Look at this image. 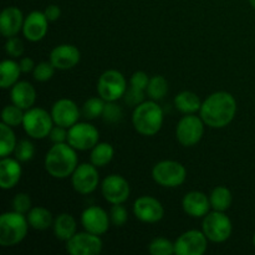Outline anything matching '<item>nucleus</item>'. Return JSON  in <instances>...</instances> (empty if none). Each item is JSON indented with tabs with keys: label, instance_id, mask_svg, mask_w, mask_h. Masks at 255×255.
Here are the masks:
<instances>
[{
	"label": "nucleus",
	"instance_id": "15",
	"mask_svg": "<svg viewBox=\"0 0 255 255\" xmlns=\"http://www.w3.org/2000/svg\"><path fill=\"white\" fill-rule=\"evenodd\" d=\"M133 214L143 223H157L164 217V208L154 197L142 196L134 201Z\"/></svg>",
	"mask_w": 255,
	"mask_h": 255
},
{
	"label": "nucleus",
	"instance_id": "29",
	"mask_svg": "<svg viewBox=\"0 0 255 255\" xmlns=\"http://www.w3.org/2000/svg\"><path fill=\"white\" fill-rule=\"evenodd\" d=\"M209 201H211V206L213 211L226 212L231 208L232 201H233V196L229 188L224 186H218L212 191L211 196H209Z\"/></svg>",
	"mask_w": 255,
	"mask_h": 255
},
{
	"label": "nucleus",
	"instance_id": "18",
	"mask_svg": "<svg viewBox=\"0 0 255 255\" xmlns=\"http://www.w3.org/2000/svg\"><path fill=\"white\" fill-rule=\"evenodd\" d=\"M49 20L44 11H34L29 12L24 20V26H22V34L25 39L31 42H37L44 39L49 30Z\"/></svg>",
	"mask_w": 255,
	"mask_h": 255
},
{
	"label": "nucleus",
	"instance_id": "33",
	"mask_svg": "<svg viewBox=\"0 0 255 255\" xmlns=\"http://www.w3.org/2000/svg\"><path fill=\"white\" fill-rule=\"evenodd\" d=\"M24 110L17 107L16 105H7L2 109L1 112V122L9 125L11 127H17L22 125V120H24Z\"/></svg>",
	"mask_w": 255,
	"mask_h": 255
},
{
	"label": "nucleus",
	"instance_id": "26",
	"mask_svg": "<svg viewBox=\"0 0 255 255\" xmlns=\"http://www.w3.org/2000/svg\"><path fill=\"white\" fill-rule=\"evenodd\" d=\"M174 106L184 115L196 114L201 110L202 101L197 94L192 91H182L174 97Z\"/></svg>",
	"mask_w": 255,
	"mask_h": 255
},
{
	"label": "nucleus",
	"instance_id": "17",
	"mask_svg": "<svg viewBox=\"0 0 255 255\" xmlns=\"http://www.w3.org/2000/svg\"><path fill=\"white\" fill-rule=\"evenodd\" d=\"M51 116L55 125L70 128L79 122L80 109L72 100L60 99L52 105Z\"/></svg>",
	"mask_w": 255,
	"mask_h": 255
},
{
	"label": "nucleus",
	"instance_id": "38",
	"mask_svg": "<svg viewBox=\"0 0 255 255\" xmlns=\"http://www.w3.org/2000/svg\"><path fill=\"white\" fill-rule=\"evenodd\" d=\"M110 221L115 227H122L128 221L127 209L122 204H112L110 209Z\"/></svg>",
	"mask_w": 255,
	"mask_h": 255
},
{
	"label": "nucleus",
	"instance_id": "27",
	"mask_svg": "<svg viewBox=\"0 0 255 255\" xmlns=\"http://www.w3.org/2000/svg\"><path fill=\"white\" fill-rule=\"evenodd\" d=\"M20 69L19 62L6 59L0 64V86L1 89H10L19 81Z\"/></svg>",
	"mask_w": 255,
	"mask_h": 255
},
{
	"label": "nucleus",
	"instance_id": "1",
	"mask_svg": "<svg viewBox=\"0 0 255 255\" xmlns=\"http://www.w3.org/2000/svg\"><path fill=\"white\" fill-rule=\"evenodd\" d=\"M237 114V101L227 91H217L209 95L199 110L202 120L212 128H223L234 120Z\"/></svg>",
	"mask_w": 255,
	"mask_h": 255
},
{
	"label": "nucleus",
	"instance_id": "43",
	"mask_svg": "<svg viewBox=\"0 0 255 255\" xmlns=\"http://www.w3.org/2000/svg\"><path fill=\"white\" fill-rule=\"evenodd\" d=\"M67 131H69V128L54 125L49 134L50 141L52 143H64V142H67Z\"/></svg>",
	"mask_w": 255,
	"mask_h": 255
},
{
	"label": "nucleus",
	"instance_id": "24",
	"mask_svg": "<svg viewBox=\"0 0 255 255\" xmlns=\"http://www.w3.org/2000/svg\"><path fill=\"white\" fill-rule=\"evenodd\" d=\"M76 228V221L69 213L59 214L54 219V224H52V229H54V234L56 237V239L65 242V243L77 233Z\"/></svg>",
	"mask_w": 255,
	"mask_h": 255
},
{
	"label": "nucleus",
	"instance_id": "46",
	"mask_svg": "<svg viewBox=\"0 0 255 255\" xmlns=\"http://www.w3.org/2000/svg\"><path fill=\"white\" fill-rule=\"evenodd\" d=\"M249 2H251L252 7H253V9H255V0H249Z\"/></svg>",
	"mask_w": 255,
	"mask_h": 255
},
{
	"label": "nucleus",
	"instance_id": "47",
	"mask_svg": "<svg viewBox=\"0 0 255 255\" xmlns=\"http://www.w3.org/2000/svg\"><path fill=\"white\" fill-rule=\"evenodd\" d=\"M253 243H254V247H255V234H254V237H253Z\"/></svg>",
	"mask_w": 255,
	"mask_h": 255
},
{
	"label": "nucleus",
	"instance_id": "11",
	"mask_svg": "<svg viewBox=\"0 0 255 255\" xmlns=\"http://www.w3.org/2000/svg\"><path fill=\"white\" fill-rule=\"evenodd\" d=\"M208 248V238L203 231H187L174 242V253L177 255H203Z\"/></svg>",
	"mask_w": 255,
	"mask_h": 255
},
{
	"label": "nucleus",
	"instance_id": "14",
	"mask_svg": "<svg viewBox=\"0 0 255 255\" xmlns=\"http://www.w3.org/2000/svg\"><path fill=\"white\" fill-rule=\"evenodd\" d=\"M101 192L109 203L124 204L128 199L131 187L125 177L120 174H110L102 181Z\"/></svg>",
	"mask_w": 255,
	"mask_h": 255
},
{
	"label": "nucleus",
	"instance_id": "6",
	"mask_svg": "<svg viewBox=\"0 0 255 255\" xmlns=\"http://www.w3.org/2000/svg\"><path fill=\"white\" fill-rule=\"evenodd\" d=\"M54 125L51 114L41 107H31L25 111L22 127L31 138L41 139L49 137Z\"/></svg>",
	"mask_w": 255,
	"mask_h": 255
},
{
	"label": "nucleus",
	"instance_id": "2",
	"mask_svg": "<svg viewBox=\"0 0 255 255\" xmlns=\"http://www.w3.org/2000/svg\"><path fill=\"white\" fill-rule=\"evenodd\" d=\"M79 166L76 149L67 142L54 143L45 156V169L51 177L65 179L71 176Z\"/></svg>",
	"mask_w": 255,
	"mask_h": 255
},
{
	"label": "nucleus",
	"instance_id": "22",
	"mask_svg": "<svg viewBox=\"0 0 255 255\" xmlns=\"http://www.w3.org/2000/svg\"><path fill=\"white\" fill-rule=\"evenodd\" d=\"M22 169L20 161L10 157H2L0 161V188L7 191L19 183Z\"/></svg>",
	"mask_w": 255,
	"mask_h": 255
},
{
	"label": "nucleus",
	"instance_id": "37",
	"mask_svg": "<svg viewBox=\"0 0 255 255\" xmlns=\"http://www.w3.org/2000/svg\"><path fill=\"white\" fill-rule=\"evenodd\" d=\"M55 66L51 64V62L42 61L39 62L37 65H35V69L32 71V75H34V79L39 82H46L49 80L52 79L55 74Z\"/></svg>",
	"mask_w": 255,
	"mask_h": 255
},
{
	"label": "nucleus",
	"instance_id": "23",
	"mask_svg": "<svg viewBox=\"0 0 255 255\" xmlns=\"http://www.w3.org/2000/svg\"><path fill=\"white\" fill-rule=\"evenodd\" d=\"M10 99L14 105L24 111L31 109L36 101V91L27 81H17L10 90Z\"/></svg>",
	"mask_w": 255,
	"mask_h": 255
},
{
	"label": "nucleus",
	"instance_id": "32",
	"mask_svg": "<svg viewBox=\"0 0 255 255\" xmlns=\"http://www.w3.org/2000/svg\"><path fill=\"white\" fill-rule=\"evenodd\" d=\"M105 105H106V101L102 97H91L82 106V116L86 120H95L102 116Z\"/></svg>",
	"mask_w": 255,
	"mask_h": 255
},
{
	"label": "nucleus",
	"instance_id": "12",
	"mask_svg": "<svg viewBox=\"0 0 255 255\" xmlns=\"http://www.w3.org/2000/svg\"><path fill=\"white\" fill-rule=\"evenodd\" d=\"M104 243L100 236L90 232L76 233L66 242V252L71 255H97L102 252Z\"/></svg>",
	"mask_w": 255,
	"mask_h": 255
},
{
	"label": "nucleus",
	"instance_id": "4",
	"mask_svg": "<svg viewBox=\"0 0 255 255\" xmlns=\"http://www.w3.org/2000/svg\"><path fill=\"white\" fill-rule=\"evenodd\" d=\"M29 222L25 214L5 212L0 216V246L14 247L21 243L29 231Z\"/></svg>",
	"mask_w": 255,
	"mask_h": 255
},
{
	"label": "nucleus",
	"instance_id": "25",
	"mask_svg": "<svg viewBox=\"0 0 255 255\" xmlns=\"http://www.w3.org/2000/svg\"><path fill=\"white\" fill-rule=\"evenodd\" d=\"M30 227L36 231H46L54 224L51 212L45 207H32L26 214Z\"/></svg>",
	"mask_w": 255,
	"mask_h": 255
},
{
	"label": "nucleus",
	"instance_id": "36",
	"mask_svg": "<svg viewBox=\"0 0 255 255\" xmlns=\"http://www.w3.org/2000/svg\"><path fill=\"white\" fill-rule=\"evenodd\" d=\"M122 116H124V111H122L121 107L116 104V101L106 102L104 112H102V116H101L105 122L115 125L117 124V122L121 121Z\"/></svg>",
	"mask_w": 255,
	"mask_h": 255
},
{
	"label": "nucleus",
	"instance_id": "21",
	"mask_svg": "<svg viewBox=\"0 0 255 255\" xmlns=\"http://www.w3.org/2000/svg\"><path fill=\"white\" fill-rule=\"evenodd\" d=\"M24 15L22 11L16 6L5 7L0 15V31L2 36L11 37L16 36L20 31H22L24 26Z\"/></svg>",
	"mask_w": 255,
	"mask_h": 255
},
{
	"label": "nucleus",
	"instance_id": "39",
	"mask_svg": "<svg viewBox=\"0 0 255 255\" xmlns=\"http://www.w3.org/2000/svg\"><path fill=\"white\" fill-rule=\"evenodd\" d=\"M31 198L26 193H17L12 199V211L17 213L27 214L31 209Z\"/></svg>",
	"mask_w": 255,
	"mask_h": 255
},
{
	"label": "nucleus",
	"instance_id": "16",
	"mask_svg": "<svg viewBox=\"0 0 255 255\" xmlns=\"http://www.w3.org/2000/svg\"><path fill=\"white\" fill-rule=\"evenodd\" d=\"M110 214L99 206H91L81 214V224L86 232L102 236L110 228Z\"/></svg>",
	"mask_w": 255,
	"mask_h": 255
},
{
	"label": "nucleus",
	"instance_id": "41",
	"mask_svg": "<svg viewBox=\"0 0 255 255\" xmlns=\"http://www.w3.org/2000/svg\"><path fill=\"white\" fill-rule=\"evenodd\" d=\"M147 92L144 90H139L136 89V87H132L129 86V89H127L126 94H125L124 99L125 102L129 106H138L139 104L144 102V97H146Z\"/></svg>",
	"mask_w": 255,
	"mask_h": 255
},
{
	"label": "nucleus",
	"instance_id": "20",
	"mask_svg": "<svg viewBox=\"0 0 255 255\" xmlns=\"http://www.w3.org/2000/svg\"><path fill=\"white\" fill-rule=\"evenodd\" d=\"M182 207L184 213L192 218H204L212 208L209 197L199 191L188 192L182 199Z\"/></svg>",
	"mask_w": 255,
	"mask_h": 255
},
{
	"label": "nucleus",
	"instance_id": "42",
	"mask_svg": "<svg viewBox=\"0 0 255 255\" xmlns=\"http://www.w3.org/2000/svg\"><path fill=\"white\" fill-rule=\"evenodd\" d=\"M149 77L144 71H136L132 74L131 80H129V86L136 87V89L144 90L146 91L148 86Z\"/></svg>",
	"mask_w": 255,
	"mask_h": 255
},
{
	"label": "nucleus",
	"instance_id": "28",
	"mask_svg": "<svg viewBox=\"0 0 255 255\" xmlns=\"http://www.w3.org/2000/svg\"><path fill=\"white\" fill-rule=\"evenodd\" d=\"M115 149L112 144L107 142H99L94 148L91 149L90 154V161L92 164L99 168V167H105L114 159Z\"/></svg>",
	"mask_w": 255,
	"mask_h": 255
},
{
	"label": "nucleus",
	"instance_id": "31",
	"mask_svg": "<svg viewBox=\"0 0 255 255\" xmlns=\"http://www.w3.org/2000/svg\"><path fill=\"white\" fill-rule=\"evenodd\" d=\"M169 85L168 81L162 75H154L149 79L148 86H147V96L153 101H159L168 94Z\"/></svg>",
	"mask_w": 255,
	"mask_h": 255
},
{
	"label": "nucleus",
	"instance_id": "9",
	"mask_svg": "<svg viewBox=\"0 0 255 255\" xmlns=\"http://www.w3.org/2000/svg\"><path fill=\"white\" fill-rule=\"evenodd\" d=\"M204 121L196 114L182 117L176 126V138L182 146L192 147L199 143L204 134Z\"/></svg>",
	"mask_w": 255,
	"mask_h": 255
},
{
	"label": "nucleus",
	"instance_id": "44",
	"mask_svg": "<svg viewBox=\"0 0 255 255\" xmlns=\"http://www.w3.org/2000/svg\"><path fill=\"white\" fill-rule=\"evenodd\" d=\"M44 12L50 22L56 21V20L61 16V9L55 4H51L49 5V6H46V9L44 10Z\"/></svg>",
	"mask_w": 255,
	"mask_h": 255
},
{
	"label": "nucleus",
	"instance_id": "19",
	"mask_svg": "<svg viewBox=\"0 0 255 255\" xmlns=\"http://www.w3.org/2000/svg\"><path fill=\"white\" fill-rule=\"evenodd\" d=\"M81 60V52L75 45L61 44L50 52V62L56 70H70Z\"/></svg>",
	"mask_w": 255,
	"mask_h": 255
},
{
	"label": "nucleus",
	"instance_id": "40",
	"mask_svg": "<svg viewBox=\"0 0 255 255\" xmlns=\"http://www.w3.org/2000/svg\"><path fill=\"white\" fill-rule=\"evenodd\" d=\"M5 51L11 57H20L24 54V42L17 36L7 37L5 42Z\"/></svg>",
	"mask_w": 255,
	"mask_h": 255
},
{
	"label": "nucleus",
	"instance_id": "45",
	"mask_svg": "<svg viewBox=\"0 0 255 255\" xmlns=\"http://www.w3.org/2000/svg\"><path fill=\"white\" fill-rule=\"evenodd\" d=\"M19 65H20V69H21V72H24V74L34 71L35 69L34 60L30 59V57H22V59L20 60Z\"/></svg>",
	"mask_w": 255,
	"mask_h": 255
},
{
	"label": "nucleus",
	"instance_id": "10",
	"mask_svg": "<svg viewBox=\"0 0 255 255\" xmlns=\"http://www.w3.org/2000/svg\"><path fill=\"white\" fill-rule=\"evenodd\" d=\"M100 142V132L94 125L77 122L67 131V143L76 151H89Z\"/></svg>",
	"mask_w": 255,
	"mask_h": 255
},
{
	"label": "nucleus",
	"instance_id": "5",
	"mask_svg": "<svg viewBox=\"0 0 255 255\" xmlns=\"http://www.w3.org/2000/svg\"><path fill=\"white\" fill-rule=\"evenodd\" d=\"M152 178L164 188H176L182 186L187 178V169L181 162L164 159L152 168Z\"/></svg>",
	"mask_w": 255,
	"mask_h": 255
},
{
	"label": "nucleus",
	"instance_id": "35",
	"mask_svg": "<svg viewBox=\"0 0 255 255\" xmlns=\"http://www.w3.org/2000/svg\"><path fill=\"white\" fill-rule=\"evenodd\" d=\"M15 158L20 162H29L35 156V146L29 139H21L16 143L14 149Z\"/></svg>",
	"mask_w": 255,
	"mask_h": 255
},
{
	"label": "nucleus",
	"instance_id": "13",
	"mask_svg": "<svg viewBox=\"0 0 255 255\" xmlns=\"http://www.w3.org/2000/svg\"><path fill=\"white\" fill-rule=\"evenodd\" d=\"M71 183L80 194H90L96 191L100 183L97 167L92 163H81L71 174Z\"/></svg>",
	"mask_w": 255,
	"mask_h": 255
},
{
	"label": "nucleus",
	"instance_id": "7",
	"mask_svg": "<svg viewBox=\"0 0 255 255\" xmlns=\"http://www.w3.org/2000/svg\"><path fill=\"white\" fill-rule=\"evenodd\" d=\"M202 231L209 242L223 243L228 241L233 232V224L224 212H209L203 218Z\"/></svg>",
	"mask_w": 255,
	"mask_h": 255
},
{
	"label": "nucleus",
	"instance_id": "34",
	"mask_svg": "<svg viewBox=\"0 0 255 255\" xmlns=\"http://www.w3.org/2000/svg\"><path fill=\"white\" fill-rule=\"evenodd\" d=\"M148 252L152 255H171L174 253V243L169 239L158 237L148 244Z\"/></svg>",
	"mask_w": 255,
	"mask_h": 255
},
{
	"label": "nucleus",
	"instance_id": "8",
	"mask_svg": "<svg viewBox=\"0 0 255 255\" xmlns=\"http://www.w3.org/2000/svg\"><path fill=\"white\" fill-rule=\"evenodd\" d=\"M127 91V81L117 70H107L97 81V94L106 102L119 101Z\"/></svg>",
	"mask_w": 255,
	"mask_h": 255
},
{
	"label": "nucleus",
	"instance_id": "30",
	"mask_svg": "<svg viewBox=\"0 0 255 255\" xmlns=\"http://www.w3.org/2000/svg\"><path fill=\"white\" fill-rule=\"evenodd\" d=\"M16 136H15L12 127L1 122L0 124V156L9 157L10 153H14L16 147Z\"/></svg>",
	"mask_w": 255,
	"mask_h": 255
},
{
	"label": "nucleus",
	"instance_id": "3",
	"mask_svg": "<svg viewBox=\"0 0 255 255\" xmlns=\"http://www.w3.org/2000/svg\"><path fill=\"white\" fill-rule=\"evenodd\" d=\"M132 124L142 136H154L161 131L163 125V110L153 100L142 102L134 107Z\"/></svg>",
	"mask_w": 255,
	"mask_h": 255
}]
</instances>
